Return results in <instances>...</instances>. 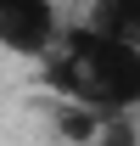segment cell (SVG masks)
Segmentation results:
<instances>
[{
  "instance_id": "6da1fadb",
  "label": "cell",
  "mask_w": 140,
  "mask_h": 146,
  "mask_svg": "<svg viewBox=\"0 0 140 146\" xmlns=\"http://www.w3.org/2000/svg\"><path fill=\"white\" fill-rule=\"evenodd\" d=\"M39 73L56 90V101H73L95 118H135L140 112V51L90 34L79 17L62 23Z\"/></svg>"
},
{
  "instance_id": "7a4b0ae2",
  "label": "cell",
  "mask_w": 140,
  "mask_h": 146,
  "mask_svg": "<svg viewBox=\"0 0 140 146\" xmlns=\"http://www.w3.org/2000/svg\"><path fill=\"white\" fill-rule=\"evenodd\" d=\"M62 11H56L51 0H0V45L6 51L28 56V62H45L62 34Z\"/></svg>"
},
{
  "instance_id": "3957f363",
  "label": "cell",
  "mask_w": 140,
  "mask_h": 146,
  "mask_svg": "<svg viewBox=\"0 0 140 146\" xmlns=\"http://www.w3.org/2000/svg\"><path fill=\"white\" fill-rule=\"evenodd\" d=\"M79 23H84L90 34L112 39V45L140 51V0H90V11Z\"/></svg>"
},
{
  "instance_id": "277c9868",
  "label": "cell",
  "mask_w": 140,
  "mask_h": 146,
  "mask_svg": "<svg viewBox=\"0 0 140 146\" xmlns=\"http://www.w3.org/2000/svg\"><path fill=\"white\" fill-rule=\"evenodd\" d=\"M101 124H106V118H95V112H84V107H73V101H56V112H51L56 141H67V146H90L95 135H101Z\"/></svg>"
},
{
  "instance_id": "5b68a950",
  "label": "cell",
  "mask_w": 140,
  "mask_h": 146,
  "mask_svg": "<svg viewBox=\"0 0 140 146\" xmlns=\"http://www.w3.org/2000/svg\"><path fill=\"white\" fill-rule=\"evenodd\" d=\"M90 146H140V124L135 118H106L101 135H95Z\"/></svg>"
}]
</instances>
